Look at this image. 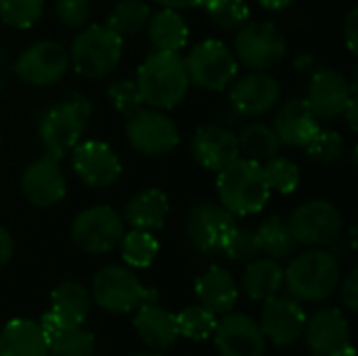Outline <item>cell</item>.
Returning <instances> with one entry per match:
<instances>
[{"instance_id":"obj_19","label":"cell","mask_w":358,"mask_h":356,"mask_svg":"<svg viewBox=\"0 0 358 356\" xmlns=\"http://www.w3.org/2000/svg\"><path fill=\"white\" fill-rule=\"evenodd\" d=\"M21 193L34 208H55L67 195V180L59 159L42 155L25 166L21 172Z\"/></svg>"},{"instance_id":"obj_16","label":"cell","mask_w":358,"mask_h":356,"mask_svg":"<svg viewBox=\"0 0 358 356\" xmlns=\"http://www.w3.org/2000/svg\"><path fill=\"white\" fill-rule=\"evenodd\" d=\"M357 97V76L350 80L331 67H319L308 82L306 101L319 120L342 118L348 101Z\"/></svg>"},{"instance_id":"obj_49","label":"cell","mask_w":358,"mask_h":356,"mask_svg":"<svg viewBox=\"0 0 358 356\" xmlns=\"http://www.w3.org/2000/svg\"><path fill=\"white\" fill-rule=\"evenodd\" d=\"M239 120H241V115L229 105V109L227 111H222L220 115H218V124H222V126H227V128H233L235 124H239Z\"/></svg>"},{"instance_id":"obj_36","label":"cell","mask_w":358,"mask_h":356,"mask_svg":"<svg viewBox=\"0 0 358 356\" xmlns=\"http://www.w3.org/2000/svg\"><path fill=\"white\" fill-rule=\"evenodd\" d=\"M262 172H264L271 193L275 191L281 195H289L300 187V178H302L300 168L289 157H283V155L271 157L268 162L262 164Z\"/></svg>"},{"instance_id":"obj_5","label":"cell","mask_w":358,"mask_h":356,"mask_svg":"<svg viewBox=\"0 0 358 356\" xmlns=\"http://www.w3.org/2000/svg\"><path fill=\"white\" fill-rule=\"evenodd\" d=\"M122 55L124 38L107 23H90L84 25L71 42L69 65L88 80H103L120 67Z\"/></svg>"},{"instance_id":"obj_24","label":"cell","mask_w":358,"mask_h":356,"mask_svg":"<svg viewBox=\"0 0 358 356\" xmlns=\"http://www.w3.org/2000/svg\"><path fill=\"white\" fill-rule=\"evenodd\" d=\"M134 329L136 336L143 340L147 348L153 353H166L170 350L176 340H178V327H176V317L159 306L157 302H147L141 304L134 311Z\"/></svg>"},{"instance_id":"obj_35","label":"cell","mask_w":358,"mask_h":356,"mask_svg":"<svg viewBox=\"0 0 358 356\" xmlns=\"http://www.w3.org/2000/svg\"><path fill=\"white\" fill-rule=\"evenodd\" d=\"M208 19L222 31H237L250 21V6L245 0H201Z\"/></svg>"},{"instance_id":"obj_2","label":"cell","mask_w":358,"mask_h":356,"mask_svg":"<svg viewBox=\"0 0 358 356\" xmlns=\"http://www.w3.org/2000/svg\"><path fill=\"white\" fill-rule=\"evenodd\" d=\"M340 279V258L323 248L306 250L304 254L296 256L287 269H283V285L298 302L327 300L338 290Z\"/></svg>"},{"instance_id":"obj_23","label":"cell","mask_w":358,"mask_h":356,"mask_svg":"<svg viewBox=\"0 0 358 356\" xmlns=\"http://www.w3.org/2000/svg\"><path fill=\"white\" fill-rule=\"evenodd\" d=\"M271 126L275 128L281 145L294 147V149H304L308 145V141L319 132L321 120L315 115V111L310 109L306 99L294 97L279 105Z\"/></svg>"},{"instance_id":"obj_4","label":"cell","mask_w":358,"mask_h":356,"mask_svg":"<svg viewBox=\"0 0 358 356\" xmlns=\"http://www.w3.org/2000/svg\"><path fill=\"white\" fill-rule=\"evenodd\" d=\"M90 113L92 105L80 92L44 109L38 122V136L44 153L61 162L82 141Z\"/></svg>"},{"instance_id":"obj_26","label":"cell","mask_w":358,"mask_h":356,"mask_svg":"<svg viewBox=\"0 0 358 356\" xmlns=\"http://www.w3.org/2000/svg\"><path fill=\"white\" fill-rule=\"evenodd\" d=\"M170 214L168 195L159 189H145L132 195L122 212L124 225L138 229V231H159L164 229Z\"/></svg>"},{"instance_id":"obj_6","label":"cell","mask_w":358,"mask_h":356,"mask_svg":"<svg viewBox=\"0 0 358 356\" xmlns=\"http://www.w3.org/2000/svg\"><path fill=\"white\" fill-rule=\"evenodd\" d=\"M90 296L99 308L111 315H128L141 304L157 302V292L145 287L130 269L120 264H107L94 273Z\"/></svg>"},{"instance_id":"obj_17","label":"cell","mask_w":358,"mask_h":356,"mask_svg":"<svg viewBox=\"0 0 358 356\" xmlns=\"http://www.w3.org/2000/svg\"><path fill=\"white\" fill-rule=\"evenodd\" d=\"M90 313V294L78 281H63L50 294V311L42 315L40 325L48 340L84 325Z\"/></svg>"},{"instance_id":"obj_31","label":"cell","mask_w":358,"mask_h":356,"mask_svg":"<svg viewBox=\"0 0 358 356\" xmlns=\"http://www.w3.org/2000/svg\"><path fill=\"white\" fill-rule=\"evenodd\" d=\"M256 233H258L262 254H266L273 260L289 258L298 248V243H296V239H294V235L289 231L287 220L281 218V216H268L266 220L260 222Z\"/></svg>"},{"instance_id":"obj_8","label":"cell","mask_w":358,"mask_h":356,"mask_svg":"<svg viewBox=\"0 0 358 356\" xmlns=\"http://www.w3.org/2000/svg\"><path fill=\"white\" fill-rule=\"evenodd\" d=\"M189 82L208 92H222L237 78L239 63L222 40H203L185 57Z\"/></svg>"},{"instance_id":"obj_48","label":"cell","mask_w":358,"mask_h":356,"mask_svg":"<svg viewBox=\"0 0 358 356\" xmlns=\"http://www.w3.org/2000/svg\"><path fill=\"white\" fill-rule=\"evenodd\" d=\"M342 118L348 122V126H350V130L352 132H357L358 128V118H357V97H352L350 101H348V105H346V109H344V113H342Z\"/></svg>"},{"instance_id":"obj_38","label":"cell","mask_w":358,"mask_h":356,"mask_svg":"<svg viewBox=\"0 0 358 356\" xmlns=\"http://www.w3.org/2000/svg\"><path fill=\"white\" fill-rule=\"evenodd\" d=\"M96 340L82 325L50 340L48 356H94Z\"/></svg>"},{"instance_id":"obj_25","label":"cell","mask_w":358,"mask_h":356,"mask_svg":"<svg viewBox=\"0 0 358 356\" xmlns=\"http://www.w3.org/2000/svg\"><path fill=\"white\" fill-rule=\"evenodd\" d=\"M195 296L201 306L214 315H227L239 300V285L235 277L222 266H210L195 281Z\"/></svg>"},{"instance_id":"obj_53","label":"cell","mask_w":358,"mask_h":356,"mask_svg":"<svg viewBox=\"0 0 358 356\" xmlns=\"http://www.w3.org/2000/svg\"><path fill=\"white\" fill-rule=\"evenodd\" d=\"M0 151H2V128H0Z\"/></svg>"},{"instance_id":"obj_44","label":"cell","mask_w":358,"mask_h":356,"mask_svg":"<svg viewBox=\"0 0 358 356\" xmlns=\"http://www.w3.org/2000/svg\"><path fill=\"white\" fill-rule=\"evenodd\" d=\"M344 40H346V46L352 55H357L358 48V8H350L346 19H344Z\"/></svg>"},{"instance_id":"obj_51","label":"cell","mask_w":358,"mask_h":356,"mask_svg":"<svg viewBox=\"0 0 358 356\" xmlns=\"http://www.w3.org/2000/svg\"><path fill=\"white\" fill-rule=\"evenodd\" d=\"M10 65V57H8V50L6 46L0 44V67H8Z\"/></svg>"},{"instance_id":"obj_21","label":"cell","mask_w":358,"mask_h":356,"mask_svg":"<svg viewBox=\"0 0 358 356\" xmlns=\"http://www.w3.org/2000/svg\"><path fill=\"white\" fill-rule=\"evenodd\" d=\"M212 336L220 356H264L266 350L260 325L243 313L222 315Z\"/></svg>"},{"instance_id":"obj_9","label":"cell","mask_w":358,"mask_h":356,"mask_svg":"<svg viewBox=\"0 0 358 356\" xmlns=\"http://www.w3.org/2000/svg\"><path fill=\"white\" fill-rule=\"evenodd\" d=\"M71 243L90 256L113 252L124 237L122 214L111 206H92L82 210L69 227Z\"/></svg>"},{"instance_id":"obj_33","label":"cell","mask_w":358,"mask_h":356,"mask_svg":"<svg viewBox=\"0 0 358 356\" xmlns=\"http://www.w3.org/2000/svg\"><path fill=\"white\" fill-rule=\"evenodd\" d=\"M117 248L122 252L124 262L130 269H147V266H151L157 252H159V243L153 237V233L138 231V229H132V231L124 233Z\"/></svg>"},{"instance_id":"obj_43","label":"cell","mask_w":358,"mask_h":356,"mask_svg":"<svg viewBox=\"0 0 358 356\" xmlns=\"http://www.w3.org/2000/svg\"><path fill=\"white\" fill-rule=\"evenodd\" d=\"M340 290V302L348 313H357L358 311V271L352 269L344 279H340L338 283Z\"/></svg>"},{"instance_id":"obj_20","label":"cell","mask_w":358,"mask_h":356,"mask_svg":"<svg viewBox=\"0 0 358 356\" xmlns=\"http://www.w3.org/2000/svg\"><path fill=\"white\" fill-rule=\"evenodd\" d=\"M258 325L262 329L264 340H268L279 348H285L302 338L306 325V313L302 304L292 296H273L264 300Z\"/></svg>"},{"instance_id":"obj_27","label":"cell","mask_w":358,"mask_h":356,"mask_svg":"<svg viewBox=\"0 0 358 356\" xmlns=\"http://www.w3.org/2000/svg\"><path fill=\"white\" fill-rule=\"evenodd\" d=\"M48 346L40 321L13 319L0 329V356H48Z\"/></svg>"},{"instance_id":"obj_11","label":"cell","mask_w":358,"mask_h":356,"mask_svg":"<svg viewBox=\"0 0 358 356\" xmlns=\"http://www.w3.org/2000/svg\"><path fill=\"white\" fill-rule=\"evenodd\" d=\"M126 138L130 147L145 157H162L174 151L180 143V132L174 120L153 107H141L126 120Z\"/></svg>"},{"instance_id":"obj_14","label":"cell","mask_w":358,"mask_h":356,"mask_svg":"<svg viewBox=\"0 0 358 356\" xmlns=\"http://www.w3.org/2000/svg\"><path fill=\"white\" fill-rule=\"evenodd\" d=\"M302 336L313 356H355L350 323L338 308H319L306 317Z\"/></svg>"},{"instance_id":"obj_22","label":"cell","mask_w":358,"mask_h":356,"mask_svg":"<svg viewBox=\"0 0 358 356\" xmlns=\"http://www.w3.org/2000/svg\"><path fill=\"white\" fill-rule=\"evenodd\" d=\"M191 155L203 170L220 172L239 157L237 132L218 122L203 124L191 138Z\"/></svg>"},{"instance_id":"obj_41","label":"cell","mask_w":358,"mask_h":356,"mask_svg":"<svg viewBox=\"0 0 358 356\" xmlns=\"http://www.w3.org/2000/svg\"><path fill=\"white\" fill-rule=\"evenodd\" d=\"M107 99L111 101L113 109L122 115H132L134 111H138L145 103H143V97L138 92V86L134 80H128V78H122V80H115L107 86Z\"/></svg>"},{"instance_id":"obj_7","label":"cell","mask_w":358,"mask_h":356,"mask_svg":"<svg viewBox=\"0 0 358 356\" xmlns=\"http://www.w3.org/2000/svg\"><path fill=\"white\" fill-rule=\"evenodd\" d=\"M237 63L248 69H273L287 57V38L271 21H245L233 42Z\"/></svg>"},{"instance_id":"obj_18","label":"cell","mask_w":358,"mask_h":356,"mask_svg":"<svg viewBox=\"0 0 358 356\" xmlns=\"http://www.w3.org/2000/svg\"><path fill=\"white\" fill-rule=\"evenodd\" d=\"M71 166L76 176L90 189H105L120 180L122 162L111 145L103 141H80L73 149Z\"/></svg>"},{"instance_id":"obj_32","label":"cell","mask_w":358,"mask_h":356,"mask_svg":"<svg viewBox=\"0 0 358 356\" xmlns=\"http://www.w3.org/2000/svg\"><path fill=\"white\" fill-rule=\"evenodd\" d=\"M149 17H151V8L145 0H120L111 8L107 17V25L122 38L134 36L147 27Z\"/></svg>"},{"instance_id":"obj_47","label":"cell","mask_w":358,"mask_h":356,"mask_svg":"<svg viewBox=\"0 0 358 356\" xmlns=\"http://www.w3.org/2000/svg\"><path fill=\"white\" fill-rule=\"evenodd\" d=\"M162 8H174V10H182V8H193V6H201V0H155Z\"/></svg>"},{"instance_id":"obj_30","label":"cell","mask_w":358,"mask_h":356,"mask_svg":"<svg viewBox=\"0 0 358 356\" xmlns=\"http://www.w3.org/2000/svg\"><path fill=\"white\" fill-rule=\"evenodd\" d=\"M237 145H239V155L258 164L268 162L271 157L279 155L281 151V141L275 132V128L266 122H250L237 132Z\"/></svg>"},{"instance_id":"obj_1","label":"cell","mask_w":358,"mask_h":356,"mask_svg":"<svg viewBox=\"0 0 358 356\" xmlns=\"http://www.w3.org/2000/svg\"><path fill=\"white\" fill-rule=\"evenodd\" d=\"M143 103L153 109H174L189 92V76L185 57L168 50H153L136 69L134 78Z\"/></svg>"},{"instance_id":"obj_15","label":"cell","mask_w":358,"mask_h":356,"mask_svg":"<svg viewBox=\"0 0 358 356\" xmlns=\"http://www.w3.org/2000/svg\"><path fill=\"white\" fill-rule=\"evenodd\" d=\"M229 103L241 118H260L273 111L281 99L279 80L264 69H250L231 82Z\"/></svg>"},{"instance_id":"obj_39","label":"cell","mask_w":358,"mask_h":356,"mask_svg":"<svg viewBox=\"0 0 358 356\" xmlns=\"http://www.w3.org/2000/svg\"><path fill=\"white\" fill-rule=\"evenodd\" d=\"M44 13V0H0V21L15 29H27Z\"/></svg>"},{"instance_id":"obj_29","label":"cell","mask_w":358,"mask_h":356,"mask_svg":"<svg viewBox=\"0 0 358 356\" xmlns=\"http://www.w3.org/2000/svg\"><path fill=\"white\" fill-rule=\"evenodd\" d=\"M241 287L256 302H264V300L277 296L279 290L283 287L281 264L268 256L266 258L258 256V258L250 260L241 275Z\"/></svg>"},{"instance_id":"obj_10","label":"cell","mask_w":358,"mask_h":356,"mask_svg":"<svg viewBox=\"0 0 358 356\" xmlns=\"http://www.w3.org/2000/svg\"><path fill=\"white\" fill-rule=\"evenodd\" d=\"M289 231L298 245L323 248L344 233V216L340 208L327 199H310L292 210L287 218Z\"/></svg>"},{"instance_id":"obj_50","label":"cell","mask_w":358,"mask_h":356,"mask_svg":"<svg viewBox=\"0 0 358 356\" xmlns=\"http://www.w3.org/2000/svg\"><path fill=\"white\" fill-rule=\"evenodd\" d=\"M294 0H258V4L266 10H283L292 4Z\"/></svg>"},{"instance_id":"obj_37","label":"cell","mask_w":358,"mask_h":356,"mask_svg":"<svg viewBox=\"0 0 358 356\" xmlns=\"http://www.w3.org/2000/svg\"><path fill=\"white\" fill-rule=\"evenodd\" d=\"M304 153L315 164L331 166V164H338L344 157V153H346V141L336 130H323V128H319V132L304 147Z\"/></svg>"},{"instance_id":"obj_46","label":"cell","mask_w":358,"mask_h":356,"mask_svg":"<svg viewBox=\"0 0 358 356\" xmlns=\"http://www.w3.org/2000/svg\"><path fill=\"white\" fill-rule=\"evenodd\" d=\"M15 254V241H13V235L0 225V269L6 266L10 262Z\"/></svg>"},{"instance_id":"obj_28","label":"cell","mask_w":358,"mask_h":356,"mask_svg":"<svg viewBox=\"0 0 358 356\" xmlns=\"http://www.w3.org/2000/svg\"><path fill=\"white\" fill-rule=\"evenodd\" d=\"M145 29L149 34V42L153 50L178 52L189 42L187 19L180 15V10H174V8H162L157 13H151Z\"/></svg>"},{"instance_id":"obj_13","label":"cell","mask_w":358,"mask_h":356,"mask_svg":"<svg viewBox=\"0 0 358 356\" xmlns=\"http://www.w3.org/2000/svg\"><path fill=\"white\" fill-rule=\"evenodd\" d=\"M69 69V50L57 40H38L29 44L15 61L13 73L29 86L46 88L63 80Z\"/></svg>"},{"instance_id":"obj_34","label":"cell","mask_w":358,"mask_h":356,"mask_svg":"<svg viewBox=\"0 0 358 356\" xmlns=\"http://www.w3.org/2000/svg\"><path fill=\"white\" fill-rule=\"evenodd\" d=\"M174 317H176L178 336H182L187 340H195V342H203V340L212 338L216 323H218L216 315L201 304L187 306Z\"/></svg>"},{"instance_id":"obj_54","label":"cell","mask_w":358,"mask_h":356,"mask_svg":"<svg viewBox=\"0 0 358 356\" xmlns=\"http://www.w3.org/2000/svg\"><path fill=\"white\" fill-rule=\"evenodd\" d=\"M94 356H96V355H94Z\"/></svg>"},{"instance_id":"obj_52","label":"cell","mask_w":358,"mask_h":356,"mask_svg":"<svg viewBox=\"0 0 358 356\" xmlns=\"http://www.w3.org/2000/svg\"><path fill=\"white\" fill-rule=\"evenodd\" d=\"M134 356H162L159 353H145V355H134Z\"/></svg>"},{"instance_id":"obj_3","label":"cell","mask_w":358,"mask_h":356,"mask_svg":"<svg viewBox=\"0 0 358 356\" xmlns=\"http://www.w3.org/2000/svg\"><path fill=\"white\" fill-rule=\"evenodd\" d=\"M216 174L218 204L224 206L233 216H254L268 204L271 189L266 185L262 164L239 155Z\"/></svg>"},{"instance_id":"obj_45","label":"cell","mask_w":358,"mask_h":356,"mask_svg":"<svg viewBox=\"0 0 358 356\" xmlns=\"http://www.w3.org/2000/svg\"><path fill=\"white\" fill-rule=\"evenodd\" d=\"M294 69L298 73H306V76H313L317 69H319V59L313 55V52H298L294 57Z\"/></svg>"},{"instance_id":"obj_42","label":"cell","mask_w":358,"mask_h":356,"mask_svg":"<svg viewBox=\"0 0 358 356\" xmlns=\"http://www.w3.org/2000/svg\"><path fill=\"white\" fill-rule=\"evenodd\" d=\"M55 13L61 25L69 29H82L92 15V2L90 0H57Z\"/></svg>"},{"instance_id":"obj_12","label":"cell","mask_w":358,"mask_h":356,"mask_svg":"<svg viewBox=\"0 0 358 356\" xmlns=\"http://www.w3.org/2000/svg\"><path fill=\"white\" fill-rule=\"evenodd\" d=\"M235 225L237 216H233L218 201H197L187 210L185 235L197 252L216 256L222 254V245Z\"/></svg>"},{"instance_id":"obj_40","label":"cell","mask_w":358,"mask_h":356,"mask_svg":"<svg viewBox=\"0 0 358 356\" xmlns=\"http://www.w3.org/2000/svg\"><path fill=\"white\" fill-rule=\"evenodd\" d=\"M222 254H227L235 262H250V260L262 256L258 233L254 229L235 225V229L229 233V237L222 245Z\"/></svg>"}]
</instances>
